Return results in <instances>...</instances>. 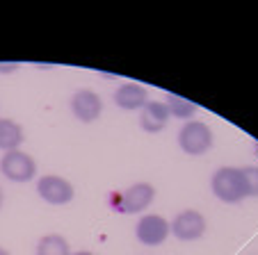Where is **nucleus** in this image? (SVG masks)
Segmentation results:
<instances>
[{"instance_id":"nucleus-1","label":"nucleus","mask_w":258,"mask_h":255,"mask_svg":"<svg viewBox=\"0 0 258 255\" xmlns=\"http://www.w3.org/2000/svg\"><path fill=\"white\" fill-rule=\"evenodd\" d=\"M213 194L224 203H240L242 198H247V185H244L242 168L233 166H222L213 174L210 180Z\"/></svg>"},{"instance_id":"nucleus-2","label":"nucleus","mask_w":258,"mask_h":255,"mask_svg":"<svg viewBox=\"0 0 258 255\" xmlns=\"http://www.w3.org/2000/svg\"><path fill=\"white\" fill-rule=\"evenodd\" d=\"M153 198H156V189H153V185H149V183H135V185H131L128 189H123V192L112 194L110 203H112V207L117 212H126V214H140V212H144L146 207L151 205Z\"/></svg>"},{"instance_id":"nucleus-3","label":"nucleus","mask_w":258,"mask_h":255,"mask_svg":"<svg viewBox=\"0 0 258 255\" xmlns=\"http://www.w3.org/2000/svg\"><path fill=\"white\" fill-rule=\"evenodd\" d=\"M178 146L187 155H204L213 146V130L201 121H190L180 128Z\"/></svg>"},{"instance_id":"nucleus-4","label":"nucleus","mask_w":258,"mask_h":255,"mask_svg":"<svg viewBox=\"0 0 258 255\" xmlns=\"http://www.w3.org/2000/svg\"><path fill=\"white\" fill-rule=\"evenodd\" d=\"M0 174L12 183H28L37 174V162L23 150H10L0 159Z\"/></svg>"},{"instance_id":"nucleus-5","label":"nucleus","mask_w":258,"mask_h":255,"mask_svg":"<svg viewBox=\"0 0 258 255\" xmlns=\"http://www.w3.org/2000/svg\"><path fill=\"white\" fill-rule=\"evenodd\" d=\"M169 228L180 241H195L206 232V217L197 210H183L176 214Z\"/></svg>"},{"instance_id":"nucleus-6","label":"nucleus","mask_w":258,"mask_h":255,"mask_svg":"<svg viewBox=\"0 0 258 255\" xmlns=\"http://www.w3.org/2000/svg\"><path fill=\"white\" fill-rule=\"evenodd\" d=\"M37 192L50 205H67L73 201V185L62 176H44L37 183Z\"/></svg>"},{"instance_id":"nucleus-7","label":"nucleus","mask_w":258,"mask_h":255,"mask_svg":"<svg viewBox=\"0 0 258 255\" xmlns=\"http://www.w3.org/2000/svg\"><path fill=\"white\" fill-rule=\"evenodd\" d=\"M169 230L171 228L165 221V217H160V214H146V217H142L137 221L135 235L146 246H160L169 237Z\"/></svg>"},{"instance_id":"nucleus-8","label":"nucleus","mask_w":258,"mask_h":255,"mask_svg":"<svg viewBox=\"0 0 258 255\" xmlns=\"http://www.w3.org/2000/svg\"><path fill=\"white\" fill-rule=\"evenodd\" d=\"M71 112L78 121L92 123V121H96L98 116H101L103 101L96 92H92V89H80V92H76L71 98Z\"/></svg>"},{"instance_id":"nucleus-9","label":"nucleus","mask_w":258,"mask_h":255,"mask_svg":"<svg viewBox=\"0 0 258 255\" xmlns=\"http://www.w3.org/2000/svg\"><path fill=\"white\" fill-rule=\"evenodd\" d=\"M114 103L121 110H142L149 103V94H146V87L137 82H126L114 92Z\"/></svg>"},{"instance_id":"nucleus-10","label":"nucleus","mask_w":258,"mask_h":255,"mask_svg":"<svg viewBox=\"0 0 258 255\" xmlns=\"http://www.w3.org/2000/svg\"><path fill=\"white\" fill-rule=\"evenodd\" d=\"M167 121H169V110H167L165 103L158 101H149L144 107H142L140 114V123L146 132H160L165 130Z\"/></svg>"},{"instance_id":"nucleus-11","label":"nucleus","mask_w":258,"mask_h":255,"mask_svg":"<svg viewBox=\"0 0 258 255\" xmlns=\"http://www.w3.org/2000/svg\"><path fill=\"white\" fill-rule=\"evenodd\" d=\"M21 141H23V128L12 119H0V148L5 153L19 150Z\"/></svg>"},{"instance_id":"nucleus-12","label":"nucleus","mask_w":258,"mask_h":255,"mask_svg":"<svg viewBox=\"0 0 258 255\" xmlns=\"http://www.w3.org/2000/svg\"><path fill=\"white\" fill-rule=\"evenodd\" d=\"M37 255H71V248L62 235H44L37 244Z\"/></svg>"},{"instance_id":"nucleus-13","label":"nucleus","mask_w":258,"mask_h":255,"mask_svg":"<svg viewBox=\"0 0 258 255\" xmlns=\"http://www.w3.org/2000/svg\"><path fill=\"white\" fill-rule=\"evenodd\" d=\"M167 110H169L171 116H176V119H190V116L197 114V103L187 101V98H180L176 96V94H169V98H167Z\"/></svg>"},{"instance_id":"nucleus-14","label":"nucleus","mask_w":258,"mask_h":255,"mask_svg":"<svg viewBox=\"0 0 258 255\" xmlns=\"http://www.w3.org/2000/svg\"><path fill=\"white\" fill-rule=\"evenodd\" d=\"M242 176L247 185V196H258V166H244Z\"/></svg>"},{"instance_id":"nucleus-15","label":"nucleus","mask_w":258,"mask_h":255,"mask_svg":"<svg viewBox=\"0 0 258 255\" xmlns=\"http://www.w3.org/2000/svg\"><path fill=\"white\" fill-rule=\"evenodd\" d=\"M73 255H94V253H89V250H78V253H73Z\"/></svg>"},{"instance_id":"nucleus-16","label":"nucleus","mask_w":258,"mask_h":255,"mask_svg":"<svg viewBox=\"0 0 258 255\" xmlns=\"http://www.w3.org/2000/svg\"><path fill=\"white\" fill-rule=\"evenodd\" d=\"M0 255H10V253H7V250H5V248H0Z\"/></svg>"},{"instance_id":"nucleus-17","label":"nucleus","mask_w":258,"mask_h":255,"mask_svg":"<svg viewBox=\"0 0 258 255\" xmlns=\"http://www.w3.org/2000/svg\"><path fill=\"white\" fill-rule=\"evenodd\" d=\"M0 207H3V189H0Z\"/></svg>"}]
</instances>
